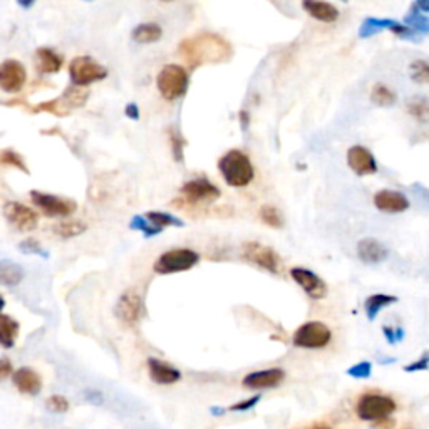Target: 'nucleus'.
Returning a JSON list of instances; mask_svg holds the SVG:
<instances>
[{"label": "nucleus", "mask_w": 429, "mask_h": 429, "mask_svg": "<svg viewBox=\"0 0 429 429\" xmlns=\"http://www.w3.org/2000/svg\"><path fill=\"white\" fill-rule=\"evenodd\" d=\"M129 226H131L133 230L143 231V234H145L146 236L159 235L161 231H163V230H161V228L155 226L153 223H147L146 218H143V217H134L133 220H131V223H129Z\"/></svg>", "instance_id": "nucleus-38"}, {"label": "nucleus", "mask_w": 429, "mask_h": 429, "mask_svg": "<svg viewBox=\"0 0 429 429\" xmlns=\"http://www.w3.org/2000/svg\"><path fill=\"white\" fill-rule=\"evenodd\" d=\"M69 75L74 86L86 87L89 84L102 80L107 75L104 66L96 62L89 56H79L71 61L69 64Z\"/></svg>", "instance_id": "nucleus-7"}, {"label": "nucleus", "mask_w": 429, "mask_h": 429, "mask_svg": "<svg viewBox=\"0 0 429 429\" xmlns=\"http://www.w3.org/2000/svg\"><path fill=\"white\" fill-rule=\"evenodd\" d=\"M200 262V255L190 248H173L161 253L155 262V272L161 275L188 272Z\"/></svg>", "instance_id": "nucleus-4"}, {"label": "nucleus", "mask_w": 429, "mask_h": 429, "mask_svg": "<svg viewBox=\"0 0 429 429\" xmlns=\"http://www.w3.org/2000/svg\"><path fill=\"white\" fill-rule=\"evenodd\" d=\"M382 332H384V335H386V341L389 344H396L404 339V330H402L401 327L392 329V327H387V325H384Z\"/></svg>", "instance_id": "nucleus-41"}, {"label": "nucleus", "mask_w": 429, "mask_h": 429, "mask_svg": "<svg viewBox=\"0 0 429 429\" xmlns=\"http://www.w3.org/2000/svg\"><path fill=\"white\" fill-rule=\"evenodd\" d=\"M399 298L396 295H387V294H373L365 298L364 302V312L368 315L369 320H374L375 317L381 314L382 308H386L392 303H396Z\"/></svg>", "instance_id": "nucleus-23"}, {"label": "nucleus", "mask_w": 429, "mask_h": 429, "mask_svg": "<svg viewBox=\"0 0 429 429\" xmlns=\"http://www.w3.org/2000/svg\"><path fill=\"white\" fill-rule=\"evenodd\" d=\"M27 80V71L22 62L7 59L0 64V89L6 92H19Z\"/></svg>", "instance_id": "nucleus-13"}, {"label": "nucleus", "mask_w": 429, "mask_h": 429, "mask_svg": "<svg viewBox=\"0 0 429 429\" xmlns=\"http://www.w3.org/2000/svg\"><path fill=\"white\" fill-rule=\"evenodd\" d=\"M30 198H32L34 205L40 212L47 217H69L78 210V205L73 200L61 198V196L42 193V191H30Z\"/></svg>", "instance_id": "nucleus-8"}, {"label": "nucleus", "mask_w": 429, "mask_h": 429, "mask_svg": "<svg viewBox=\"0 0 429 429\" xmlns=\"http://www.w3.org/2000/svg\"><path fill=\"white\" fill-rule=\"evenodd\" d=\"M86 399L92 404H102V394L97 391H87L86 392Z\"/></svg>", "instance_id": "nucleus-47"}, {"label": "nucleus", "mask_w": 429, "mask_h": 429, "mask_svg": "<svg viewBox=\"0 0 429 429\" xmlns=\"http://www.w3.org/2000/svg\"><path fill=\"white\" fill-rule=\"evenodd\" d=\"M141 298L134 290H128L121 295V298L118 301V306H116V315L118 319L126 325H134L141 317Z\"/></svg>", "instance_id": "nucleus-17"}, {"label": "nucleus", "mask_w": 429, "mask_h": 429, "mask_svg": "<svg viewBox=\"0 0 429 429\" xmlns=\"http://www.w3.org/2000/svg\"><path fill=\"white\" fill-rule=\"evenodd\" d=\"M156 86L164 99L174 101L181 97L188 89V74L181 66L168 64L159 71Z\"/></svg>", "instance_id": "nucleus-5"}, {"label": "nucleus", "mask_w": 429, "mask_h": 429, "mask_svg": "<svg viewBox=\"0 0 429 429\" xmlns=\"http://www.w3.org/2000/svg\"><path fill=\"white\" fill-rule=\"evenodd\" d=\"M397 409L392 397L377 392H368L357 401L356 411L362 421H382Z\"/></svg>", "instance_id": "nucleus-3"}, {"label": "nucleus", "mask_w": 429, "mask_h": 429, "mask_svg": "<svg viewBox=\"0 0 429 429\" xmlns=\"http://www.w3.org/2000/svg\"><path fill=\"white\" fill-rule=\"evenodd\" d=\"M290 277L314 301H320V298L327 297V285H325V282L315 272L303 267H294L290 268Z\"/></svg>", "instance_id": "nucleus-11"}, {"label": "nucleus", "mask_w": 429, "mask_h": 429, "mask_svg": "<svg viewBox=\"0 0 429 429\" xmlns=\"http://www.w3.org/2000/svg\"><path fill=\"white\" fill-rule=\"evenodd\" d=\"M4 217L19 231H30L37 226L39 217L32 208L22 205L19 201H7L4 205Z\"/></svg>", "instance_id": "nucleus-12"}, {"label": "nucleus", "mask_w": 429, "mask_h": 429, "mask_svg": "<svg viewBox=\"0 0 429 429\" xmlns=\"http://www.w3.org/2000/svg\"><path fill=\"white\" fill-rule=\"evenodd\" d=\"M357 257L359 260L369 265H375V263H381L389 257V250L382 241L375 238H362L357 243Z\"/></svg>", "instance_id": "nucleus-20"}, {"label": "nucleus", "mask_w": 429, "mask_h": 429, "mask_svg": "<svg viewBox=\"0 0 429 429\" xmlns=\"http://www.w3.org/2000/svg\"><path fill=\"white\" fill-rule=\"evenodd\" d=\"M4 307H6V301H4V297H2V295H0V312L4 310Z\"/></svg>", "instance_id": "nucleus-50"}, {"label": "nucleus", "mask_w": 429, "mask_h": 429, "mask_svg": "<svg viewBox=\"0 0 429 429\" xmlns=\"http://www.w3.org/2000/svg\"><path fill=\"white\" fill-rule=\"evenodd\" d=\"M87 97H89V92L86 91V89L74 86V84H73V86L67 87L64 94H62L61 97H57V99H59L62 109H64L66 113L69 114L71 111L75 109V107L84 106V102L87 101Z\"/></svg>", "instance_id": "nucleus-24"}, {"label": "nucleus", "mask_w": 429, "mask_h": 429, "mask_svg": "<svg viewBox=\"0 0 429 429\" xmlns=\"http://www.w3.org/2000/svg\"><path fill=\"white\" fill-rule=\"evenodd\" d=\"M370 101L379 107H391L397 102V94L386 84L377 83L370 89Z\"/></svg>", "instance_id": "nucleus-30"}, {"label": "nucleus", "mask_w": 429, "mask_h": 429, "mask_svg": "<svg viewBox=\"0 0 429 429\" xmlns=\"http://www.w3.org/2000/svg\"><path fill=\"white\" fill-rule=\"evenodd\" d=\"M285 379V370L280 368H270L263 370H255L243 377V387L253 389V391H262V389H272L280 386Z\"/></svg>", "instance_id": "nucleus-15"}, {"label": "nucleus", "mask_w": 429, "mask_h": 429, "mask_svg": "<svg viewBox=\"0 0 429 429\" xmlns=\"http://www.w3.org/2000/svg\"><path fill=\"white\" fill-rule=\"evenodd\" d=\"M414 6L423 13H429V0H419V2H414Z\"/></svg>", "instance_id": "nucleus-48"}, {"label": "nucleus", "mask_w": 429, "mask_h": 429, "mask_svg": "<svg viewBox=\"0 0 429 429\" xmlns=\"http://www.w3.org/2000/svg\"><path fill=\"white\" fill-rule=\"evenodd\" d=\"M171 146H173V156L176 161L183 159V141L176 133H171Z\"/></svg>", "instance_id": "nucleus-44"}, {"label": "nucleus", "mask_w": 429, "mask_h": 429, "mask_svg": "<svg viewBox=\"0 0 429 429\" xmlns=\"http://www.w3.org/2000/svg\"><path fill=\"white\" fill-rule=\"evenodd\" d=\"M426 369H429V352H424L421 359L411 362L409 365H406L404 368L406 373H416V370H426Z\"/></svg>", "instance_id": "nucleus-42"}, {"label": "nucleus", "mask_w": 429, "mask_h": 429, "mask_svg": "<svg viewBox=\"0 0 429 429\" xmlns=\"http://www.w3.org/2000/svg\"><path fill=\"white\" fill-rule=\"evenodd\" d=\"M370 373H373V364L368 361L357 362L356 365H352V368L347 369V374L354 379H368Z\"/></svg>", "instance_id": "nucleus-39"}, {"label": "nucleus", "mask_w": 429, "mask_h": 429, "mask_svg": "<svg viewBox=\"0 0 429 429\" xmlns=\"http://www.w3.org/2000/svg\"><path fill=\"white\" fill-rule=\"evenodd\" d=\"M404 25H408L411 30H414L418 35H424L429 34V17L426 13H423L421 11H418V7L411 6L409 12L406 13L404 22H402Z\"/></svg>", "instance_id": "nucleus-29"}, {"label": "nucleus", "mask_w": 429, "mask_h": 429, "mask_svg": "<svg viewBox=\"0 0 429 429\" xmlns=\"http://www.w3.org/2000/svg\"><path fill=\"white\" fill-rule=\"evenodd\" d=\"M124 113H126V116L128 118H131V119H140V109H138V106L134 104V102H131V104H128L126 106V109H124Z\"/></svg>", "instance_id": "nucleus-46"}, {"label": "nucleus", "mask_w": 429, "mask_h": 429, "mask_svg": "<svg viewBox=\"0 0 429 429\" xmlns=\"http://www.w3.org/2000/svg\"><path fill=\"white\" fill-rule=\"evenodd\" d=\"M260 399H262V396H253V397H250V399H243V401L236 402V404H234V406H230V411H238V413H241V411H250V409H253L258 402H260Z\"/></svg>", "instance_id": "nucleus-40"}, {"label": "nucleus", "mask_w": 429, "mask_h": 429, "mask_svg": "<svg viewBox=\"0 0 429 429\" xmlns=\"http://www.w3.org/2000/svg\"><path fill=\"white\" fill-rule=\"evenodd\" d=\"M19 248L22 250V252H25V253H40V255H42V257H47L46 252H44V250L40 248V245L35 240H25Z\"/></svg>", "instance_id": "nucleus-43"}, {"label": "nucleus", "mask_w": 429, "mask_h": 429, "mask_svg": "<svg viewBox=\"0 0 429 429\" xmlns=\"http://www.w3.org/2000/svg\"><path fill=\"white\" fill-rule=\"evenodd\" d=\"M181 195L186 203H212L222 196V191L208 181L207 178H196V180L186 181L181 186Z\"/></svg>", "instance_id": "nucleus-10"}, {"label": "nucleus", "mask_w": 429, "mask_h": 429, "mask_svg": "<svg viewBox=\"0 0 429 429\" xmlns=\"http://www.w3.org/2000/svg\"><path fill=\"white\" fill-rule=\"evenodd\" d=\"M147 373H150L151 381L159 386H173L181 379L180 370L168 362L155 359V357L147 359Z\"/></svg>", "instance_id": "nucleus-18"}, {"label": "nucleus", "mask_w": 429, "mask_h": 429, "mask_svg": "<svg viewBox=\"0 0 429 429\" xmlns=\"http://www.w3.org/2000/svg\"><path fill=\"white\" fill-rule=\"evenodd\" d=\"M12 374H13L12 362L6 359V357H2V359H0V382L6 381L7 377H12Z\"/></svg>", "instance_id": "nucleus-45"}, {"label": "nucleus", "mask_w": 429, "mask_h": 429, "mask_svg": "<svg viewBox=\"0 0 429 429\" xmlns=\"http://www.w3.org/2000/svg\"><path fill=\"white\" fill-rule=\"evenodd\" d=\"M19 322L11 315H0V346L4 349H12L16 346L19 335Z\"/></svg>", "instance_id": "nucleus-27"}, {"label": "nucleus", "mask_w": 429, "mask_h": 429, "mask_svg": "<svg viewBox=\"0 0 429 429\" xmlns=\"http://www.w3.org/2000/svg\"><path fill=\"white\" fill-rule=\"evenodd\" d=\"M24 268L12 260H0V285L16 287L24 280Z\"/></svg>", "instance_id": "nucleus-25"}, {"label": "nucleus", "mask_w": 429, "mask_h": 429, "mask_svg": "<svg viewBox=\"0 0 429 429\" xmlns=\"http://www.w3.org/2000/svg\"><path fill=\"white\" fill-rule=\"evenodd\" d=\"M302 8L312 19L324 22V24H332L341 17L339 8L334 4L329 2H315V0H303Z\"/></svg>", "instance_id": "nucleus-21"}, {"label": "nucleus", "mask_w": 429, "mask_h": 429, "mask_svg": "<svg viewBox=\"0 0 429 429\" xmlns=\"http://www.w3.org/2000/svg\"><path fill=\"white\" fill-rule=\"evenodd\" d=\"M397 24H399V22L394 19H377V17H368V19L361 24L359 37H362V39L373 37V35L382 32V30H391L392 32Z\"/></svg>", "instance_id": "nucleus-26"}, {"label": "nucleus", "mask_w": 429, "mask_h": 429, "mask_svg": "<svg viewBox=\"0 0 429 429\" xmlns=\"http://www.w3.org/2000/svg\"><path fill=\"white\" fill-rule=\"evenodd\" d=\"M145 218L150 223H153L155 226L161 228V230H163L164 226H183L185 225V222L180 220V218H176L174 214H169L164 212H147Z\"/></svg>", "instance_id": "nucleus-33"}, {"label": "nucleus", "mask_w": 429, "mask_h": 429, "mask_svg": "<svg viewBox=\"0 0 429 429\" xmlns=\"http://www.w3.org/2000/svg\"><path fill=\"white\" fill-rule=\"evenodd\" d=\"M408 113L418 121V123H429V101L426 97H413L408 102Z\"/></svg>", "instance_id": "nucleus-31"}, {"label": "nucleus", "mask_w": 429, "mask_h": 429, "mask_svg": "<svg viewBox=\"0 0 429 429\" xmlns=\"http://www.w3.org/2000/svg\"><path fill=\"white\" fill-rule=\"evenodd\" d=\"M409 78L413 83L426 84L429 83V62L418 59L409 64Z\"/></svg>", "instance_id": "nucleus-35"}, {"label": "nucleus", "mask_w": 429, "mask_h": 429, "mask_svg": "<svg viewBox=\"0 0 429 429\" xmlns=\"http://www.w3.org/2000/svg\"><path fill=\"white\" fill-rule=\"evenodd\" d=\"M243 257L257 267L263 268V270L270 272V274H279L280 272V258L275 250L258 243V241H248V243L243 245Z\"/></svg>", "instance_id": "nucleus-9"}, {"label": "nucleus", "mask_w": 429, "mask_h": 429, "mask_svg": "<svg viewBox=\"0 0 429 429\" xmlns=\"http://www.w3.org/2000/svg\"><path fill=\"white\" fill-rule=\"evenodd\" d=\"M374 205L379 212L396 214L406 212L411 207V201L406 195H402L401 191L394 190H381L374 195Z\"/></svg>", "instance_id": "nucleus-16"}, {"label": "nucleus", "mask_w": 429, "mask_h": 429, "mask_svg": "<svg viewBox=\"0 0 429 429\" xmlns=\"http://www.w3.org/2000/svg\"><path fill=\"white\" fill-rule=\"evenodd\" d=\"M240 119H241V124H243V128L247 126V123H248V113H247V111H241Z\"/></svg>", "instance_id": "nucleus-49"}, {"label": "nucleus", "mask_w": 429, "mask_h": 429, "mask_svg": "<svg viewBox=\"0 0 429 429\" xmlns=\"http://www.w3.org/2000/svg\"><path fill=\"white\" fill-rule=\"evenodd\" d=\"M87 230L86 223L79 222V220H66L59 223V225L54 226V234H57L62 238H73V236H78L80 234Z\"/></svg>", "instance_id": "nucleus-32"}, {"label": "nucleus", "mask_w": 429, "mask_h": 429, "mask_svg": "<svg viewBox=\"0 0 429 429\" xmlns=\"http://www.w3.org/2000/svg\"><path fill=\"white\" fill-rule=\"evenodd\" d=\"M46 408L49 413H54V414H64L69 411V401L66 399L64 396L61 394H52L47 397L46 401Z\"/></svg>", "instance_id": "nucleus-37"}, {"label": "nucleus", "mask_w": 429, "mask_h": 429, "mask_svg": "<svg viewBox=\"0 0 429 429\" xmlns=\"http://www.w3.org/2000/svg\"><path fill=\"white\" fill-rule=\"evenodd\" d=\"M258 213H260V220L265 223V225L272 228L284 226V217H282L280 210L274 207V205H263Z\"/></svg>", "instance_id": "nucleus-34"}, {"label": "nucleus", "mask_w": 429, "mask_h": 429, "mask_svg": "<svg viewBox=\"0 0 429 429\" xmlns=\"http://www.w3.org/2000/svg\"><path fill=\"white\" fill-rule=\"evenodd\" d=\"M312 429H330V428H325V426H317V428H312Z\"/></svg>", "instance_id": "nucleus-51"}, {"label": "nucleus", "mask_w": 429, "mask_h": 429, "mask_svg": "<svg viewBox=\"0 0 429 429\" xmlns=\"http://www.w3.org/2000/svg\"><path fill=\"white\" fill-rule=\"evenodd\" d=\"M0 163H2V164H11V167L19 168L25 174H29V168L25 167L24 158H22V156L19 153H16V151H12V150L0 151Z\"/></svg>", "instance_id": "nucleus-36"}, {"label": "nucleus", "mask_w": 429, "mask_h": 429, "mask_svg": "<svg viewBox=\"0 0 429 429\" xmlns=\"http://www.w3.org/2000/svg\"><path fill=\"white\" fill-rule=\"evenodd\" d=\"M330 341H332V330L320 320L306 322L295 330L292 337L294 346L301 349H322L329 346Z\"/></svg>", "instance_id": "nucleus-6"}, {"label": "nucleus", "mask_w": 429, "mask_h": 429, "mask_svg": "<svg viewBox=\"0 0 429 429\" xmlns=\"http://www.w3.org/2000/svg\"><path fill=\"white\" fill-rule=\"evenodd\" d=\"M218 169H220L226 185L234 188L248 186L255 178L252 161L240 150H230L228 153L223 155L218 161Z\"/></svg>", "instance_id": "nucleus-2"}, {"label": "nucleus", "mask_w": 429, "mask_h": 429, "mask_svg": "<svg viewBox=\"0 0 429 429\" xmlns=\"http://www.w3.org/2000/svg\"><path fill=\"white\" fill-rule=\"evenodd\" d=\"M35 67L40 74H56L62 67V57L49 47H39L35 51Z\"/></svg>", "instance_id": "nucleus-22"}, {"label": "nucleus", "mask_w": 429, "mask_h": 429, "mask_svg": "<svg viewBox=\"0 0 429 429\" xmlns=\"http://www.w3.org/2000/svg\"><path fill=\"white\" fill-rule=\"evenodd\" d=\"M180 54L191 69L203 64H222L231 59L234 49L230 42L213 32H201L180 44Z\"/></svg>", "instance_id": "nucleus-1"}, {"label": "nucleus", "mask_w": 429, "mask_h": 429, "mask_svg": "<svg viewBox=\"0 0 429 429\" xmlns=\"http://www.w3.org/2000/svg\"><path fill=\"white\" fill-rule=\"evenodd\" d=\"M347 164L357 176H369L377 173V161L365 146L354 145L347 151Z\"/></svg>", "instance_id": "nucleus-14"}, {"label": "nucleus", "mask_w": 429, "mask_h": 429, "mask_svg": "<svg viewBox=\"0 0 429 429\" xmlns=\"http://www.w3.org/2000/svg\"><path fill=\"white\" fill-rule=\"evenodd\" d=\"M12 382L17 391L27 396H37L42 391V377H40L37 370L30 368H20L13 370Z\"/></svg>", "instance_id": "nucleus-19"}, {"label": "nucleus", "mask_w": 429, "mask_h": 429, "mask_svg": "<svg viewBox=\"0 0 429 429\" xmlns=\"http://www.w3.org/2000/svg\"><path fill=\"white\" fill-rule=\"evenodd\" d=\"M163 35V29L155 22H146V24H140L134 27L133 30V39L138 44H153L158 42Z\"/></svg>", "instance_id": "nucleus-28"}]
</instances>
